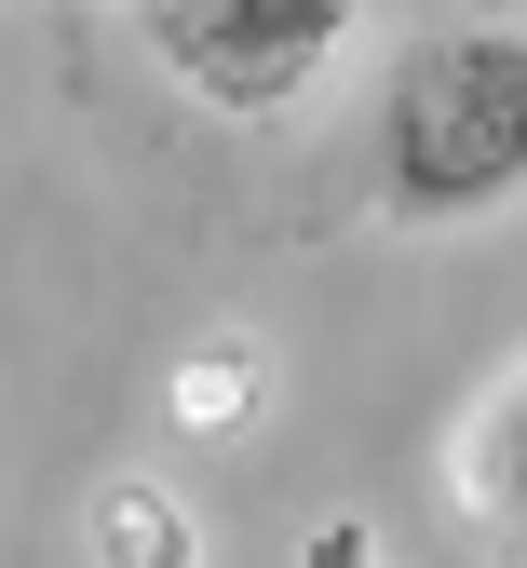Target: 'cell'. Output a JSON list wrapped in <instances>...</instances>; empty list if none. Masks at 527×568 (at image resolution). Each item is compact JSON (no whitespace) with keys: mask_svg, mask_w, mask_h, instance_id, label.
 <instances>
[{"mask_svg":"<svg viewBox=\"0 0 527 568\" xmlns=\"http://www.w3.org/2000/svg\"><path fill=\"white\" fill-rule=\"evenodd\" d=\"M244 406H257V352H244V338H216V352L176 366V419H190V434H231Z\"/></svg>","mask_w":527,"mask_h":568,"instance_id":"obj_5","label":"cell"},{"mask_svg":"<svg viewBox=\"0 0 527 568\" xmlns=\"http://www.w3.org/2000/svg\"><path fill=\"white\" fill-rule=\"evenodd\" d=\"M527 176V28H433L406 41L393 95H379V217L393 231H446V217H487Z\"/></svg>","mask_w":527,"mask_h":568,"instance_id":"obj_1","label":"cell"},{"mask_svg":"<svg viewBox=\"0 0 527 568\" xmlns=\"http://www.w3.org/2000/svg\"><path fill=\"white\" fill-rule=\"evenodd\" d=\"M135 41L216 122H271L325 82V54L352 41V0H135Z\"/></svg>","mask_w":527,"mask_h":568,"instance_id":"obj_2","label":"cell"},{"mask_svg":"<svg viewBox=\"0 0 527 568\" xmlns=\"http://www.w3.org/2000/svg\"><path fill=\"white\" fill-rule=\"evenodd\" d=\"M297 568H379V528H365V515H325V528H312V555H297Z\"/></svg>","mask_w":527,"mask_h":568,"instance_id":"obj_6","label":"cell"},{"mask_svg":"<svg viewBox=\"0 0 527 568\" xmlns=\"http://www.w3.org/2000/svg\"><path fill=\"white\" fill-rule=\"evenodd\" d=\"M95 568H203V528H190V501H163L149 474L95 487Z\"/></svg>","mask_w":527,"mask_h":568,"instance_id":"obj_3","label":"cell"},{"mask_svg":"<svg viewBox=\"0 0 527 568\" xmlns=\"http://www.w3.org/2000/svg\"><path fill=\"white\" fill-rule=\"evenodd\" d=\"M514 419H527V379L500 366V379H487V406L460 419V501L487 515V555H514Z\"/></svg>","mask_w":527,"mask_h":568,"instance_id":"obj_4","label":"cell"}]
</instances>
